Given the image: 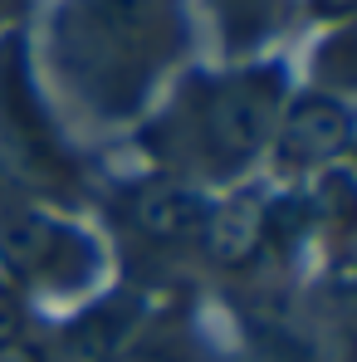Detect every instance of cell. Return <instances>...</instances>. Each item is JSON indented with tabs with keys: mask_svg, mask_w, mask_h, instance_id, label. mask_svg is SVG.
Instances as JSON below:
<instances>
[{
	"mask_svg": "<svg viewBox=\"0 0 357 362\" xmlns=\"http://www.w3.org/2000/svg\"><path fill=\"white\" fill-rule=\"evenodd\" d=\"M216 15L226 25V40L240 49L269 35L274 25H284V0H216Z\"/></svg>",
	"mask_w": 357,
	"mask_h": 362,
	"instance_id": "cell-6",
	"label": "cell"
},
{
	"mask_svg": "<svg viewBox=\"0 0 357 362\" xmlns=\"http://www.w3.org/2000/svg\"><path fill=\"white\" fill-rule=\"evenodd\" d=\"M127 221L137 235L157 245H181V240H206V221H211V206L181 186V181H152V186H137L132 201H127Z\"/></svg>",
	"mask_w": 357,
	"mask_h": 362,
	"instance_id": "cell-5",
	"label": "cell"
},
{
	"mask_svg": "<svg viewBox=\"0 0 357 362\" xmlns=\"http://www.w3.org/2000/svg\"><path fill=\"white\" fill-rule=\"evenodd\" d=\"M186 0H54L45 25L49 74L93 122L132 118L186 54Z\"/></svg>",
	"mask_w": 357,
	"mask_h": 362,
	"instance_id": "cell-1",
	"label": "cell"
},
{
	"mask_svg": "<svg viewBox=\"0 0 357 362\" xmlns=\"http://www.w3.org/2000/svg\"><path fill=\"white\" fill-rule=\"evenodd\" d=\"M0 264L10 274V284H35V289H78L98 274V250L93 240L49 211H30V206H10L0 211Z\"/></svg>",
	"mask_w": 357,
	"mask_h": 362,
	"instance_id": "cell-3",
	"label": "cell"
},
{
	"mask_svg": "<svg viewBox=\"0 0 357 362\" xmlns=\"http://www.w3.org/2000/svg\"><path fill=\"white\" fill-rule=\"evenodd\" d=\"M113 362H181L172 348H162V343H122Z\"/></svg>",
	"mask_w": 357,
	"mask_h": 362,
	"instance_id": "cell-8",
	"label": "cell"
},
{
	"mask_svg": "<svg viewBox=\"0 0 357 362\" xmlns=\"http://www.w3.org/2000/svg\"><path fill=\"white\" fill-rule=\"evenodd\" d=\"M348 147H353V108L313 88L284 98L264 157L279 177H308V172H328L338 157H348Z\"/></svg>",
	"mask_w": 357,
	"mask_h": 362,
	"instance_id": "cell-4",
	"label": "cell"
},
{
	"mask_svg": "<svg viewBox=\"0 0 357 362\" xmlns=\"http://www.w3.org/2000/svg\"><path fill=\"white\" fill-rule=\"evenodd\" d=\"M303 5H308V15H313L318 25H343V20L353 15L357 0H303Z\"/></svg>",
	"mask_w": 357,
	"mask_h": 362,
	"instance_id": "cell-9",
	"label": "cell"
},
{
	"mask_svg": "<svg viewBox=\"0 0 357 362\" xmlns=\"http://www.w3.org/2000/svg\"><path fill=\"white\" fill-rule=\"evenodd\" d=\"M25 323H30V313H25V294H20L10 279H0V348L15 343V338H25Z\"/></svg>",
	"mask_w": 357,
	"mask_h": 362,
	"instance_id": "cell-7",
	"label": "cell"
},
{
	"mask_svg": "<svg viewBox=\"0 0 357 362\" xmlns=\"http://www.w3.org/2000/svg\"><path fill=\"white\" fill-rule=\"evenodd\" d=\"M289 78L279 64H250L235 74L196 78L162 122V147L186 162L191 177L230 181L264 157Z\"/></svg>",
	"mask_w": 357,
	"mask_h": 362,
	"instance_id": "cell-2",
	"label": "cell"
},
{
	"mask_svg": "<svg viewBox=\"0 0 357 362\" xmlns=\"http://www.w3.org/2000/svg\"><path fill=\"white\" fill-rule=\"evenodd\" d=\"M0 362H54L40 343H30V338H15V343H5L0 348Z\"/></svg>",
	"mask_w": 357,
	"mask_h": 362,
	"instance_id": "cell-10",
	"label": "cell"
}]
</instances>
